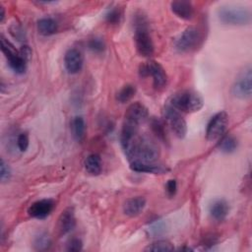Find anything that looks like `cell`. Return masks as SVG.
I'll list each match as a JSON object with an SVG mask.
<instances>
[{
    "instance_id": "10",
    "label": "cell",
    "mask_w": 252,
    "mask_h": 252,
    "mask_svg": "<svg viewBox=\"0 0 252 252\" xmlns=\"http://www.w3.org/2000/svg\"><path fill=\"white\" fill-rule=\"evenodd\" d=\"M228 124V115L225 111H220L216 113L208 122L206 129V138L209 141H215L220 139Z\"/></svg>"
},
{
    "instance_id": "6",
    "label": "cell",
    "mask_w": 252,
    "mask_h": 252,
    "mask_svg": "<svg viewBox=\"0 0 252 252\" xmlns=\"http://www.w3.org/2000/svg\"><path fill=\"white\" fill-rule=\"evenodd\" d=\"M1 50L7 59L10 68L17 74H24L27 70L28 61L22 56L19 50L3 35H1Z\"/></svg>"
},
{
    "instance_id": "11",
    "label": "cell",
    "mask_w": 252,
    "mask_h": 252,
    "mask_svg": "<svg viewBox=\"0 0 252 252\" xmlns=\"http://www.w3.org/2000/svg\"><path fill=\"white\" fill-rule=\"evenodd\" d=\"M55 208V202L52 199H41L33 202L28 208V214L34 219H45Z\"/></svg>"
},
{
    "instance_id": "21",
    "label": "cell",
    "mask_w": 252,
    "mask_h": 252,
    "mask_svg": "<svg viewBox=\"0 0 252 252\" xmlns=\"http://www.w3.org/2000/svg\"><path fill=\"white\" fill-rule=\"evenodd\" d=\"M237 146H238L237 139L230 134L222 135L218 143L219 150L225 154L233 153L237 149Z\"/></svg>"
},
{
    "instance_id": "18",
    "label": "cell",
    "mask_w": 252,
    "mask_h": 252,
    "mask_svg": "<svg viewBox=\"0 0 252 252\" xmlns=\"http://www.w3.org/2000/svg\"><path fill=\"white\" fill-rule=\"evenodd\" d=\"M130 167L132 170L137 172H146V173H154V174H162L168 171V168L157 164L156 162L148 163V162H140V161H131Z\"/></svg>"
},
{
    "instance_id": "34",
    "label": "cell",
    "mask_w": 252,
    "mask_h": 252,
    "mask_svg": "<svg viewBox=\"0 0 252 252\" xmlns=\"http://www.w3.org/2000/svg\"><path fill=\"white\" fill-rule=\"evenodd\" d=\"M165 189H166V193L169 197H172L175 195L176 193V190H177V183H176V180L175 179H169L167 182H166V185H165Z\"/></svg>"
},
{
    "instance_id": "22",
    "label": "cell",
    "mask_w": 252,
    "mask_h": 252,
    "mask_svg": "<svg viewBox=\"0 0 252 252\" xmlns=\"http://www.w3.org/2000/svg\"><path fill=\"white\" fill-rule=\"evenodd\" d=\"M37 30L42 35H51L57 31V23L49 17L41 18L37 21Z\"/></svg>"
},
{
    "instance_id": "12",
    "label": "cell",
    "mask_w": 252,
    "mask_h": 252,
    "mask_svg": "<svg viewBox=\"0 0 252 252\" xmlns=\"http://www.w3.org/2000/svg\"><path fill=\"white\" fill-rule=\"evenodd\" d=\"M84 64L83 53L75 47L69 48L64 55V65L68 73L77 74L79 73Z\"/></svg>"
},
{
    "instance_id": "36",
    "label": "cell",
    "mask_w": 252,
    "mask_h": 252,
    "mask_svg": "<svg viewBox=\"0 0 252 252\" xmlns=\"http://www.w3.org/2000/svg\"><path fill=\"white\" fill-rule=\"evenodd\" d=\"M0 10H1V14H0V22L2 23V22L4 21V19H5V9H4V7H3V6H1V7H0Z\"/></svg>"
},
{
    "instance_id": "29",
    "label": "cell",
    "mask_w": 252,
    "mask_h": 252,
    "mask_svg": "<svg viewBox=\"0 0 252 252\" xmlns=\"http://www.w3.org/2000/svg\"><path fill=\"white\" fill-rule=\"evenodd\" d=\"M88 46L90 50H92L94 53H101L105 49V43L100 37H94L90 39V41L88 42Z\"/></svg>"
},
{
    "instance_id": "25",
    "label": "cell",
    "mask_w": 252,
    "mask_h": 252,
    "mask_svg": "<svg viewBox=\"0 0 252 252\" xmlns=\"http://www.w3.org/2000/svg\"><path fill=\"white\" fill-rule=\"evenodd\" d=\"M151 127H152V130L153 132L156 134V136L161 140L162 142H166V131H165V126H164V123L160 120V119H158L156 117H153L151 119Z\"/></svg>"
},
{
    "instance_id": "7",
    "label": "cell",
    "mask_w": 252,
    "mask_h": 252,
    "mask_svg": "<svg viewBox=\"0 0 252 252\" xmlns=\"http://www.w3.org/2000/svg\"><path fill=\"white\" fill-rule=\"evenodd\" d=\"M139 74L141 77L151 76L153 78L154 87L157 90H162L167 84L168 78L164 68L155 60H150L145 64H141Z\"/></svg>"
},
{
    "instance_id": "15",
    "label": "cell",
    "mask_w": 252,
    "mask_h": 252,
    "mask_svg": "<svg viewBox=\"0 0 252 252\" xmlns=\"http://www.w3.org/2000/svg\"><path fill=\"white\" fill-rule=\"evenodd\" d=\"M147 201L142 196H136L127 199L123 205V213L129 217H136L140 215L145 209Z\"/></svg>"
},
{
    "instance_id": "35",
    "label": "cell",
    "mask_w": 252,
    "mask_h": 252,
    "mask_svg": "<svg viewBox=\"0 0 252 252\" xmlns=\"http://www.w3.org/2000/svg\"><path fill=\"white\" fill-rule=\"evenodd\" d=\"M19 51H20V53L22 54V56H23L27 61H29V60L31 59V57H32V50H31V48H30L28 45H23Z\"/></svg>"
},
{
    "instance_id": "30",
    "label": "cell",
    "mask_w": 252,
    "mask_h": 252,
    "mask_svg": "<svg viewBox=\"0 0 252 252\" xmlns=\"http://www.w3.org/2000/svg\"><path fill=\"white\" fill-rule=\"evenodd\" d=\"M30 140L27 133H20L17 137V147L20 152H26L29 148Z\"/></svg>"
},
{
    "instance_id": "17",
    "label": "cell",
    "mask_w": 252,
    "mask_h": 252,
    "mask_svg": "<svg viewBox=\"0 0 252 252\" xmlns=\"http://www.w3.org/2000/svg\"><path fill=\"white\" fill-rule=\"evenodd\" d=\"M228 212L229 206L224 199H216L211 203L209 207V213L211 217L218 221L225 220V218L228 215Z\"/></svg>"
},
{
    "instance_id": "5",
    "label": "cell",
    "mask_w": 252,
    "mask_h": 252,
    "mask_svg": "<svg viewBox=\"0 0 252 252\" xmlns=\"http://www.w3.org/2000/svg\"><path fill=\"white\" fill-rule=\"evenodd\" d=\"M203 41V32L200 28L190 26L186 28L175 40V49L180 53H188L196 50Z\"/></svg>"
},
{
    "instance_id": "23",
    "label": "cell",
    "mask_w": 252,
    "mask_h": 252,
    "mask_svg": "<svg viewBox=\"0 0 252 252\" xmlns=\"http://www.w3.org/2000/svg\"><path fill=\"white\" fill-rule=\"evenodd\" d=\"M167 230V224L166 221L161 219H157L151 221L148 225L147 231L148 234L152 237H158L165 234Z\"/></svg>"
},
{
    "instance_id": "14",
    "label": "cell",
    "mask_w": 252,
    "mask_h": 252,
    "mask_svg": "<svg viewBox=\"0 0 252 252\" xmlns=\"http://www.w3.org/2000/svg\"><path fill=\"white\" fill-rule=\"evenodd\" d=\"M76 226L75 211L72 207L66 208L60 214L57 220V232L59 235H65L72 231Z\"/></svg>"
},
{
    "instance_id": "1",
    "label": "cell",
    "mask_w": 252,
    "mask_h": 252,
    "mask_svg": "<svg viewBox=\"0 0 252 252\" xmlns=\"http://www.w3.org/2000/svg\"><path fill=\"white\" fill-rule=\"evenodd\" d=\"M121 145L130 162L140 161L153 163L158 160L160 155L158 143L148 135L137 134L133 139Z\"/></svg>"
},
{
    "instance_id": "2",
    "label": "cell",
    "mask_w": 252,
    "mask_h": 252,
    "mask_svg": "<svg viewBox=\"0 0 252 252\" xmlns=\"http://www.w3.org/2000/svg\"><path fill=\"white\" fill-rule=\"evenodd\" d=\"M133 27L138 53L144 57H151L155 52V45L149 32V20L143 12L138 11L133 15Z\"/></svg>"
},
{
    "instance_id": "24",
    "label": "cell",
    "mask_w": 252,
    "mask_h": 252,
    "mask_svg": "<svg viewBox=\"0 0 252 252\" xmlns=\"http://www.w3.org/2000/svg\"><path fill=\"white\" fill-rule=\"evenodd\" d=\"M136 94V87L131 84L124 85L116 94V99L121 103H126L132 99Z\"/></svg>"
},
{
    "instance_id": "26",
    "label": "cell",
    "mask_w": 252,
    "mask_h": 252,
    "mask_svg": "<svg viewBox=\"0 0 252 252\" xmlns=\"http://www.w3.org/2000/svg\"><path fill=\"white\" fill-rule=\"evenodd\" d=\"M50 244H51V239H50L49 235L44 231L39 232L37 235H35V237L33 239V246L38 251L48 249Z\"/></svg>"
},
{
    "instance_id": "32",
    "label": "cell",
    "mask_w": 252,
    "mask_h": 252,
    "mask_svg": "<svg viewBox=\"0 0 252 252\" xmlns=\"http://www.w3.org/2000/svg\"><path fill=\"white\" fill-rule=\"evenodd\" d=\"M82 248H83V242L80 238H72L71 240H69L66 247L68 251H74V252L81 251Z\"/></svg>"
},
{
    "instance_id": "3",
    "label": "cell",
    "mask_w": 252,
    "mask_h": 252,
    "mask_svg": "<svg viewBox=\"0 0 252 252\" xmlns=\"http://www.w3.org/2000/svg\"><path fill=\"white\" fill-rule=\"evenodd\" d=\"M169 105L176 110L185 113L199 111L204 105V99L200 94L191 90H183L175 93L169 100Z\"/></svg>"
},
{
    "instance_id": "13",
    "label": "cell",
    "mask_w": 252,
    "mask_h": 252,
    "mask_svg": "<svg viewBox=\"0 0 252 252\" xmlns=\"http://www.w3.org/2000/svg\"><path fill=\"white\" fill-rule=\"evenodd\" d=\"M148 116H149V111L146 105H144L140 101H136L131 103L128 106L124 115V120L140 126L141 123L147 120Z\"/></svg>"
},
{
    "instance_id": "16",
    "label": "cell",
    "mask_w": 252,
    "mask_h": 252,
    "mask_svg": "<svg viewBox=\"0 0 252 252\" xmlns=\"http://www.w3.org/2000/svg\"><path fill=\"white\" fill-rule=\"evenodd\" d=\"M170 9L178 18L183 20H191L194 16L193 4L189 1H172L170 3Z\"/></svg>"
},
{
    "instance_id": "28",
    "label": "cell",
    "mask_w": 252,
    "mask_h": 252,
    "mask_svg": "<svg viewBox=\"0 0 252 252\" xmlns=\"http://www.w3.org/2000/svg\"><path fill=\"white\" fill-rule=\"evenodd\" d=\"M104 17H105V20L107 23L116 25V24H119L121 21L122 11L119 7H111L107 10Z\"/></svg>"
},
{
    "instance_id": "31",
    "label": "cell",
    "mask_w": 252,
    "mask_h": 252,
    "mask_svg": "<svg viewBox=\"0 0 252 252\" xmlns=\"http://www.w3.org/2000/svg\"><path fill=\"white\" fill-rule=\"evenodd\" d=\"M11 177V169L9 165L6 163V161L1 158V163H0V179L2 182H6L10 179Z\"/></svg>"
},
{
    "instance_id": "33",
    "label": "cell",
    "mask_w": 252,
    "mask_h": 252,
    "mask_svg": "<svg viewBox=\"0 0 252 252\" xmlns=\"http://www.w3.org/2000/svg\"><path fill=\"white\" fill-rule=\"evenodd\" d=\"M10 31L13 36L16 37L18 40H24L26 38V33H25V31L22 29V27L15 25L11 27Z\"/></svg>"
},
{
    "instance_id": "20",
    "label": "cell",
    "mask_w": 252,
    "mask_h": 252,
    "mask_svg": "<svg viewBox=\"0 0 252 252\" xmlns=\"http://www.w3.org/2000/svg\"><path fill=\"white\" fill-rule=\"evenodd\" d=\"M71 129L75 140L82 142L86 135V122L84 117L80 115L75 116L71 121Z\"/></svg>"
},
{
    "instance_id": "8",
    "label": "cell",
    "mask_w": 252,
    "mask_h": 252,
    "mask_svg": "<svg viewBox=\"0 0 252 252\" xmlns=\"http://www.w3.org/2000/svg\"><path fill=\"white\" fill-rule=\"evenodd\" d=\"M163 118L169 126L172 133L179 139H183L187 133V124L182 115L169 104H166L162 110Z\"/></svg>"
},
{
    "instance_id": "19",
    "label": "cell",
    "mask_w": 252,
    "mask_h": 252,
    "mask_svg": "<svg viewBox=\"0 0 252 252\" xmlns=\"http://www.w3.org/2000/svg\"><path fill=\"white\" fill-rule=\"evenodd\" d=\"M86 171L91 175H98L101 172V158L97 154L89 155L84 162Z\"/></svg>"
},
{
    "instance_id": "9",
    "label": "cell",
    "mask_w": 252,
    "mask_h": 252,
    "mask_svg": "<svg viewBox=\"0 0 252 252\" xmlns=\"http://www.w3.org/2000/svg\"><path fill=\"white\" fill-rule=\"evenodd\" d=\"M232 94L239 99H248L252 94V72L247 67L239 73L232 85Z\"/></svg>"
},
{
    "instance_id": "4",
    "label": "cell",
    "mask_w": 252,
    "mask_h": 252,
    "mask_svg": "<svg viewBox=\"0 0 252 252\" xmlns=\"http://www.w3.org/2000/svg\"><path fill=\"white\" fill-rule=\"evenodd\" d=\"M220 23L228 26H245L251 22L250 11L242 6L222 5L217 10Z\"/></svg>"
},
{
    "instance_id": "27",
    "label": "cell",
    "mask_w": 252,
    "mask_h": 252,
    "mask_svg": "<svg viewBox=\"0 0 252 252\" xmlns=\"http://www.w3.org/2000/svg\"><path fill=\"white\" fill-rule=\"evenodd\" d=\"M173 249V245L167 240L155 241L145 248L146 251H171Z\"/></svg>"
}]
</instances>
